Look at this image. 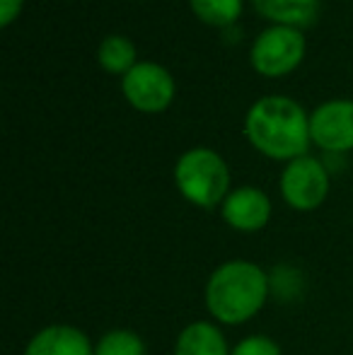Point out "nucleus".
Here are the masks:
<instances>
[{
    "mask_svg": "<svg viewBox=\"0 0 353 355\" xmlns=\"http://www.w3.org/2000/svg\"><path fill=\"white\" fill-rule=\"evenodd\" d=\"M193 15L211 27H230L242 15V0H189Z\"/></svg>",
    "mask_w": 353,
    "mask_h": 355,
    "instance_id": "obj_13",
    "label": "nucleus"
},
{
    "mask_svg": "<svg viewBox=\"0 0 353 355\" xmlns=\"http://www.w3.org/2000/svg\"><path fill=\"white\" fill-rule=\"evenodd\" d=\"M223 223L237 232H259L271 220V198L257 187H237L221 206Z\"/></svg>",
    "mask_w": 353,
    "mask_h": 355,
    "instance_id": "obj_8",
    "label": "nucleus"
},
{
    "mask_svg": "<svg viewBox=\"0 0 353 355\" xmlns=\"http://www.w3.org/2000/svg\"><path fill=\"white\" fill-rule=\"evenodd\" d=\"M230 355H283L281 346H278L273 338L261 336V334H255V336H247L242 341H237L232 346Z\"/></svg>",
    "mask_w": 353,
    "mask_h": 355,
    "instance_id": "obj_15",
    "label": "nucleus"
},
{
    "mask_svg": "<svg viewBox=\"0 0 353 355\" xmlns=\"http://www.w3.org/2000/svg\"><path fill=\"white\" fill-rule=\"evenodd\" d=\"M281 196L295 211H315L329 196V172L312 155L291 159L281 174Z\"/></svg>",
    "mask_w": 353,
    "mask_h": 355,
    "instance_id": "obj_5",
    "label": "nucleus"
},
{
    "mask_svg": "<svg viewBox=\"0 0 353 355\" xmlns=\"http://www.w3.org/2000/svg\"><path fill=\"white\" fill-rule=\"evenodd\" d=\"M97 61L99 66L112 75H126L136 66V46L128 37L123 34H109L102 39L97 49Z\"/></svg>",
    "mask_w": 353,
    "mask_h": 355,
    "instance_id": "obj_12",
    "label": "nucleus"
},
{
    "mask_svg": "<svg viewBox=\"0 0 353 355\" xmlns=\"http://www.w3.org/2000/svg\"><path fill=\"white\" fill-rule=\"evenodd\" d=\"M175 184L189 203L211 211L230 193V169L216 150L191 148L177 159Z\"/></svg>",
    "mask_w": 353,
    "mask_h": 355,
    "instance_id": "obj_3",
    "label": "nucleus"
},
{
    "mask_svg": "<svg viewBox=\"0 0 353 355\" xmlns=\"http://www.w3.org/2000/svg\"><path fill=\"white\" fill-rule=\"evenodd\" d=\"M24 355H94V343L78 327L49 324L29 338Z\"/></svg>",
    "mask_w": 353,
    "mask_h": 355,
    "instance_id": "obj_9",
    "label": "nucleus"
},
{
    "mask_svg": "<svg viewBox=\"0 0 353 355\" xmlns=\"http://www.w3.org/2000/svg\"><path fill=\"white\" fill-rule=\"evenodd\" d=\"M94 355H146V343L131 329H109L94 343Z\"/></svg>",
    "mask_w": 353,
    "mask_h": 355,
    "instance_id": "obj_14",
    "label": "nucleus"
},
{
    "mask_svg": "<svg viewBox=\"0 0 353 355\" xmlns=\"http://www.w3.org/2000/svg\"><path fill=\"white\" fill-rule=\"evenodd\" d=\"M227 338L213 322L198 319L177 334L175 355H230Z\"/></svg>",
    "mask_w": 353,
    "mask_h": 355,
    "instance_id": "obj_10",
    "label": "nucleus"
},
{
    "mask_svg": "<svg viewBox=\"0 0 353 355\" xmlns=\"http://www.w3.org/2000/svg\"><path fill=\"white\" fill-rule=\"evenodd\" d=\"M271 295V278L259 263L232 259L208 276L203 288V302L216 322L227 327L255 319L264 309Z\"/></svg>",
    "mask_w": 353,
    "mask_h": 355,
    "instance_id": "obj_1",
    "label": "nucleus"
},
{
    "mask_svg": "<svg viewBox=\"0 0 353 355\" xmlns=\"http://www.w3.org/2000/svg\"><path fill=\"white\" fill-rule=\"evenodd\" d=\"M312 143L327 153L353 150V99H332L310 114Z\"/></svg>",
    "mask_w": 353,
    "mask_h": 355,
    "instance_id": "obj_7",
    "label": "nucleus"
},
{
    "mask_svg": "<svg viewBox=\"0 0 353 355\" xmlns=\"http://www.w3.org/2000/svg\"><path fill=\"white\" fill-rule=\"evenodd\" d=\"M121 89L128 104L138 112L160 114L175 99V78L165 66L153 61L136 63L121 80Z\"/></svg>",
    "mask_w": 353,
    "mask_h": 355,
    "instance_id": "obj_6",
    "label": "nucleus"
},
{
    "mask_svg": "<svg viewBox=\"0 0 353 355\" xmlns=\"http://www.w3.org/2000/svg\"><path fill=\"white\" fill-rule=\"evenodd\" d=\"M245 136L261 155L291 162L310 148V116L288 97H261L245 116Z\"/></svg>",
    "mask_w": 353,
    "mask_h": 355,
    "instance_id": "obj_2",
    "label": "nucleus"
},
{
    "mask_svg": "<svg viewBox=\"0 0 353 355\" xmlns=\"http://www.w3.org/2000/svg\"><path fill=\"white\" fill-rule=\"evenodd\" d=\"M24 0H0V27H8L17 19Z\"/></svg>",
    "mask_w": 353,
    "mask_h": 355,
    "instance_id": "obj_16",
    "label": "nucleus"
},
{
    "mask_svg": "<svg viewBox=\"0 0 353 355\" xmlns=\"http://www.w3.org/2000/svg\"><path fill=\"white\" fill-rule=\"evenodd\" d=\"M252 5L261 17L295 29L315 22L320 10V0H252Z\"/></svg>",
    "mask_w": 353,
    "mask_h": 355,
    "instance_id": "obj_11",
    "label": "nucleus"
},
{
    "mask_svg": "<svg viewBox=\"0 0 353 355\" xmlns=\"http://www.w3.org/2000/svg\"><path fill=\"white\" fill-rule=\"evenodd\" d=\"M305 56V37L300 29L273 24L252 44L250 61L264 78H283L300 66Z\"/></svg>",
    "mask_w": 353,
    "mask_h": 355,
    "instance_id": "obj_4",
    "label": "nucleus"
}]
</instances>
